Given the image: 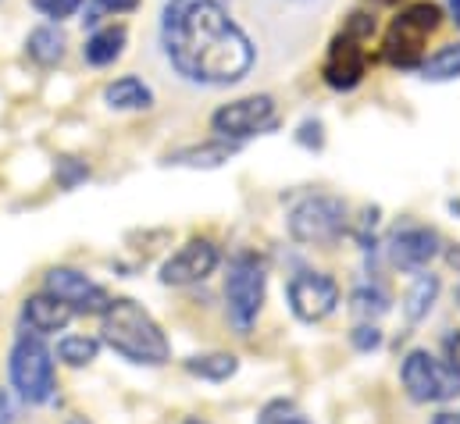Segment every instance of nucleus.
Returning a JSON list of instances; mask_svg holds the SVG:
<instances>
[{
  "label": "nucleus",
  "instance_id": "nucleus-1",
  "mask_svg": "<svg viewBox=\"0 0 460 424\" xmlns=\"http://www.w3.org/2000/svg\"><path fill=\"white\" fill-rule=\"evenodd\" d=\"M161 43L168 65L193 86H232L257 61L253 40L218 0H168Z\"/></svg>",
  "mask_w": 460,
  "mask_h": 424
},
{
  "label": "nucleus",
  "instance_id": "nucleus-2",
  "mask_svg": "<svg viewBox=\"0 0 460 424\" xmlns=\"http://www.w3.org/2000/svg\"><path fill=\"white\" fill-rule=\"evenodd\" d=\"M101 339L115 349L121 360L128 364H143V367H161L172 357L168 335L161 331V324L150 318L136 300L118 296L111 307L101 314Z\"/></svg>",
  "mask_w": 460,
  "mask_h": 424
},
{
  "label": "nucleus",
  "instance_id": "nucleus-3",
  "mask_svg": "<svg viewBox=\"0 0 460 424\" xmlns=\"http://www.w3.org/2000/svg\"><path fill=\"white\" fill-rule=\"evenodd\" d=\"M443 22V11L439 4H429V0H418L411 7H403L389 32H385V43H382V57L393 65V68H418L421 57H425V47H429V36L439 29Z\"/></svg>",
  "mask_w": 460,
  "mask_h": 424
},
{
  "label": "nucleus",
  "instance_id": "nucleus-4",
  "mask_svg": "<svg viewBox=\"0 0 460 424\" xmlns=\"http://www.w3.org/2000/svg\"><path fill=\"white\" fill-rule=\"evenodd\" d=\"M11 385L25 403H50L58 378H54V353L47 349L43 335L36 331H22L11 346Z\"/></svg>",
  "mask_w": 460,
  "mask_h": 424
},
{
  "label": "nucleus",
  "instance_id": "nucleus-5",
  "mask_svg": "<svg viewBox=\"0 0 460 424\" xmlns=\"http://www.w3.org/2000/svg\"><path fill=\"white\" fill-rule=\"evenodd\" d=\"M375 36V18L364 14V11H353L349 22L343 25V32H336L329 54H325V65H322V75L332 90H357L364 72H367V54H364V43Z\"/></svg>",
  "mask_w": 460,
  "mask_h": 424
},
{
  "label": "nucleus",
  "instance_id": "nucleus-6",
  "mask_svg": "<svg viewBox=\"0 0 460 424\" xmlns=\"http://www.w3.org/2000/svg\"><path fill=\"white\" fill-rule=\"evenodd\" d=\"M403 389L414 403H447L460 396V371L443 357H432L429 349H411L400 367Z\"/></svg>",
  "mask_w": 460,
  "mask_h": 424
},
{
  "label": "nucleus",
  "instance_id": "nucleus-7",
  "mask_svg": "<svg viewBox=\"0 0 460 424\" xmlns=\"http://www.w3.org/2000/svg\"><path fill=\"white\" fill-rule=\"evenodd\" d=\"M264 289H268L264 264L253 253H239L229 264V275H226V304H229V321L235 331L246 335L253 328V321L261 318Z\"/></svg>",
  "mask_w": 460,
  "mask_h": 424
},
{
  "label": "nucleus",
  "instance_id": "nucleus-8",
  "mask_svg": "<svg viewBox=\"0 0 460 424\" xmlns=\"http://www.w3.org/2000/svg\"><path fill=\"white\" fill-rule=\"evenodd\" d=\"M275 125H279V107L268 93L232 101L211 114V128L218 132V139H229V143L253 139L261 132H271Z\"/></svg>",
  "mask_w": 460,
  "mask_h": 424
},
{
  "label": "nucleus",
  "instance_id": "nucleus-9",
  "mask_svg": "<svg viewBox=\"0 0 460 424\" xmlns=\"http://www.w3.org/2000/svg\"><path fill=\"white\" fill-rule=\"evenodd\" d=\"M346 228V208L336 197H304L293 211H289V235L296 243H332L340 239Z\"/></svg>",
  "mask_w": 460,
  "mask_h": 424
},
{
  "label": "nucleus",
  "instance_id": "nucleus-10",
  "mask_svg": "<svg viewBox=\"0 0 460 424\" xmlns=\"http://www.w3.org/2000/svg\"><path fill=\"white\" fill-rule=\"evenodd\" d=\"M286 300L293 318L304 324H318L340 307V282L322 271H300L286 286Z\"/></svg>",
  "mask_w": 460,
  "mask_h": 424
},
{
  "label": "nucleus",
  "instance_id": "nucleus-11",
  "mask_svg": "<svg viewBox=\"0 0 460 424\" xmlns=\"http://www.w3.org/2000/svg\"><path fill=\"white\" fill-rule=\"evenodd\" d=\"M43 286L58 300H65L75 314H104L111 307V296L97 282H90L83 271H75V268H50Z\"/></svg>",
  "mask_w": 460,
  "mask_h": 424
},
{
  "label": "nucleus",
  "instance_id": "nucleus-12",
  "mask_svg": "<svg viewBox=\"0 0 460 424\" xmlns=\"http://www.w3.org/2000/svg\"><path fill=\"white\" fill-rule=\"evenodd\" d=\"M222 253L211 239H190L179 253H172L164 264H161V282L164 286H193V282H204L208 275H215Z\"/></svg>",
  "mask_w": 460,
  "mask_h": 424
},
{
  "label": "nucleus",
  "instance_id": "nucleus-13",
  "mask_svg": "<svg viewBox=\"0 0 460 424\" xmlns=\"http://www.w3.org/2000/svg\"><path fill=\"white\" fill-rule=\"evenodd\" d=\"M443 250L439 235L425 225H403L393 239H389V253H393V264L403 268V271H421L429 268V261H436Z\"/></svg>",
  "mask_w": 460,
  "mask_h": 424
},
{
  "label": "nucleus",
  "instance_id": "nucleus-14",
  "mask_svg": "<svg viewBox=\"0 0 460 424\" xmlns=\"http://www.w3.org/2000/svg\"><path fill=\"white\" fill-rule=\"evenodd\" d=\"M75 318V311L65 304V300H58L54 293H36V296H29L25 304H22V324L29 328V331H36V335H54V331H65L68 324Z\"/></svg>",
  "mask_w": 460,
  "mask_h": 424
},
{
  "label": "nucleus",
  "instance_id": "nucleus-15",
  "mask_svg": "<svg viewBox=\"0 0 460 424\" xmlns=\"http://www.w3.org/2000/svg\"><path fill=\"white\" fill-rule=\"evenodd\" d=\"M235 150H239V143L218 139V143H204V146H190V150L168 154L164 164H182V168H218V164L229 161Z\"/></svg>",
  "mask_w": 460,
  "mask_h": 424
},
{
  "label": "nucleus",
  "instance_id": "nucleus-16",
  "mask_svg": "<svg viewBox=\"0 0 460 424\" xmlns=\"http://www.w3.org/2000/svg\"><path fill=\"white\" fill-rule=\"evenodd\" d=\"M121 50H125V29L121 25H108V29H97L90 40H86V61L93 65V68H104V65H111L121 57Z\"/></svg>",
  "mask_w": 460,
  "mask_h": 424
},
{
  "label": "nucleus",
  "instance_id": "nucleus-17",
  "mask_svg": "<svg viewBox=\"0 0 460 424\" xmlns=\"http://www.w3.org/2000/svg\"><path fill=\"white\" fill-rule=\"evenodd\" d=\"M104 101L115 110H146L154 104V93H150V86H143V79L125 75V79H118L104 90Z\"/></svg>",
  "mask_w": 460,
  "mask_h": 424
},
{
  "label": "nucleus",
  "instance_id": "nucleus-18",
  "mask_svg": "<svg viewBox=\"0 0 460 424\" xmlns=\"http://www.w3.org/2000/svg\"><path fill=\"white\" fill-rule=\"evenodd\" d=\"M436 296H439V278L436 275H418L414 286L403 296V314H407V321L418 324V321L429 318V311L436 307Z\"/></svg>",
  "mask_w": 460,
  "mask_h": 424
},
{
  "label": "nucleus",
  "instance_id": "nucleus-19",
  "mask_svg": "<svg viewBox=\"0 0 460 424\" xmlns=\"http://www.w3.org/2000/svg\"><path fill=\"white\" fill-rule=\"evenodd\" d=\"M186 371L193 378H204V382H229L232 375L239 371V360L232 353H208V357H190L186 360Z\"/></svg>",
  "mask_w": 460,
  "mask_h": 424
},
{
  "label": "nucleus",
  "instance_id": "nucleus-20",
  "mask_svg": "<svg viewBox=\"0 0 460 424\" xmlns=\"http://www.w3.org/2000/svg\"><path fill=\"white\" fill-rule=\"evenodd\" d=\"M25 47H29V57L40 65H58L65 57V36L58 29H36Z\"/></svg>",
  "mask_w": 460,
  "mask_h": 424
},
{
  "label": "nucleus",
  "instance_id": "nucleus-21",
  "mask_svg": "<svg viewBox=\"0 0 460 424\" xmlns=\"http://www.w3.org/2000/svg\"><path fill=\"white\" fill-rule=\"evenodd\" d=\"M97 353H101V342L90 339V335H68V339L58 342V357L68 367H86V364L97 360Z\"/></svg>",
  "mask_w": 460,
  "mask_h": 424
},
{
  "label": "nucleus",
  "instance_id": "nucleus-22",
  "mask_svg": "<svg viewBox=\"0 0 460 424\" xmlns=\"http://www.w3.org/2000/svg\"><path fill=\"white\" fill-rule=\"evenodd\" d=\"M421 72H425V79H432V83L460 79V43H450V47H443L439 54H432L429 61H421Z\"/></svg>",
  "mask_w": 460,
  "mask_h": 424
},
{
  "label": "nucleus",
  "instance_id": "nucleus-23",
  "mask_svg": "<svg viewBox=\"0 0 460 424\" xmlns=\"http://www.w3.org/2000/svg\"><path fill=\"white\" fill-rule=\"evenodd\" d=\"M349 304H353V311H357L360 318H367V321H378L389 311V296H385L378 286H360V289H353Z\"/></svg>",
  "mask_w": 460,
  "mask_h": 424
},
{
  "label": "nucleus",
  "instance_id": "nucleus-24",
  "mask_svg": "<svg viewBox=\"0 0 460 424\" xmlns=\"http://www.w3.org/2000/svg\"><path fill=\"white\" fill-rule=\"evenodd\" d=\"M257 424H311L289 400H271L264 411H261V418Z\"/></svg>",
  "mask_w": 460,
  "mask_h": 424
},
{
  "label": "nucleus",
  "instance_id": "nucleus-25",
  "mask_svg": "<svg viewBox=\"0 0 460 424\" xmlns=\"http://www.w3.org/2000/svg\"><path fill=\"white\" fill-rule=\"evenodd\" d=\"M32 7L40 11V14H47V18H72L79 7H83V0H32Z\"/></svg>",
  "mask_w": 460,
  "mask_h": 424
},
{
  "label": "nucleus",
  "instance_id": "nucleus-26",
  "mask_svg": "<svg viewBox=\"0 0 460 424\" xmlns=\"http://www.w3.org/2000/svg\"><path fill=\"white\" fill-rule=\"evenodd\" d=\"M349 342H353V349L371 353V349H378V346H382V331H378L375 324H357V328H353V335H349Z\"/></svg>",
  "mask_w": 460,
  "mask_h": 424
},
{
  "label": "nucleus",
  "instance_id": "nucleus-27",
  "mask_svg": "<svg viewBox=\"0 0 460 424\" xmlns=\"http://www.w3.org/2000/svg\"><path fill=\"white\" fill-rule=\"evenodd\" d=\"M296 139H300L304 146H311V150H322V146H325L322 121H304V125H300V132H296Z\"/></svg>",
  "mask_w": 460,
  "mask_h": 424
},
{
  "label": "nucleus",
  "instance_id": "nucleus-28",
  "mask_svg": "<svg viewBox=\"0 0 460 424\" xmlns=\"http://www.w3.org/2000/svg\"><path fill=\"white\" fill-rule=\"evenodd\" d=\"M443 357L460 371V328L457 331H447V339H443Z\"/></svg>",
  "mask_w": 460,
  "mask_h": 424
},
{
  "label": "nucleus",
  "instance_id": "nucleus-29",
  "mask_svg": "<svg viewBox=\"0 0 460 424\" xmlns=\"http://www.w3.org/2000/svg\"><path fill=\"white\" fill-rule=\"evenodd\" d=\"M101 7H108V11H115V14H121V11H136L139 7V0H97Z\"/></svg>",
  "mask_w": 460,
  "mask_h": 424
},
{
  "label": "nucleus",
  "instance_id": "nucleus-30",
  "mask_svg": "<svg viewBox=\"0 0 460 424\" xmlns=\"http://www.w3.org/2000/svg\"><path fill=\"white\" fill-rule=\"evenodd\" d=\"M432 424H460V411H443L432 418Z\"/></svg>",
  "mask_w": 460,
  "mask_h": 424
},
{
  "label": "nucleus",
  "instance_id": "nucleus-31",
  "mask_svg": "<svg viewBox=\"0 0 460 424\" xmlns=\"http://www.w3.org/2000/svg\"><path fill=\"white\" fill-rule=\"evenodd\" d=\"M11 421V403H7V396H0V424Z\"/></svg>",
  "mask_w": 460,
  "mask_h": 424
},
{
  "label": "nucleus",
  "instance_id": "nucleus-32",
  "mask_svg": "<svg viewBox=\"0 0 460 424\" xmlns=\"http://www.w3.org/2000/svg\"><path fill=\"white\" fill-rule=\"evenodd\" d=\"M450 14H454V22L460 25V0H450Z\"/></svg>",
  "mask_w": 460,
  "mask_h": 424
},
{
  "label": "nucleus",
  "instance_id": "nucleus-33",
  "mask_svg": "<svg viewBox=\"0 0 460 424\" xmlns=\"http://www.w3.org/2000/svg\"><path fill=\"white\" fill-rule=\"evenodd\" d=\"M450 211H454V214H460V200H450Z\"/></svg>",
  "mask_w": 460,
  "mask_h": 424
},
{
  "label": "nucleus",
  "instance_id": "nucleus-34",
  "mask_svg": "<svg viewBox=\"0 0 460 424\" xmlns=\"http://www.w3.org/2000/svg\"><path fill=\"white\" fill-rule=\"evenodd\" d=\"M182 424H208V421H200V418H190V421H182Z\"/></svg>",
  "mask_w": 460,
  "mask_h": 424
},
{
  "label": "nucleus",
  "instance_id": "nucleus-35",
  "mask_svg": "<svg viewBox=\"0 0 460 424\" xmlns=\"http://www.w3.org/2000/svg\"><path fill=\"white\" fill-rule=\"evenodd\" d=\"M375 4H396V0H375Z\"/></svg>",
  "mask_w": 460,
  "mask_h": 424
},
{
  "label": "nucleus",
  "instance_id": "nucleus-36",
  "mask_svg": "<svg viewBox=\"0 0 460 424\" xmlns=\"http://www.w3.org/2000/svg\"><path fill=\"white\" fill-rule=\"evenodd\" d=\"M457 307H460V286H457Z\"/></svg>",
  "mask_w": 460,
  "mask_h": 424
}]
</instances>
